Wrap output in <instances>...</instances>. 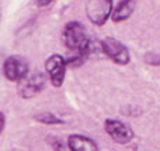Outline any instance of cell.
<instances>
[{"label":"cell","mask_w":160,"mask_h":151,"mask_svg":"<svg viewBox=\"0 0 160 151\" xmlns=\"http://www.w3.org/2000/svg\"><path fill=\"white\" fill-rule=\"evenodd\" d=\"M47 78L48 75H45L44 72H32L28 73L22 81H20L17 84V93L21 96L22 99H31L34 96H37L38 93H41L47 86Z\"/></svg>","instance_id":"cell-1"},{"label":"cell","mask_w":160,"mask_h":151,"mask_svg":"<svg viewBox=\"0 0 160 151\" xmlns=\"http://www.w3.org/2000/svg\"><path fill=\"white\" fill-rule=\"evenodd\" d=\"M68 65H69L68 59L59 54H52L45 61V71H47L48 79L53 88H61L63 85Z\"/></svg>","instance_id":"cell-2"},{"label":"cell","mask_w":160,"mask_h":151,"mask_svg":"<svg viewBox=\"0 0 160 151\" xmlns=\"http://www.w3.org/2000/svg\"><path fill=\"white\" fill-rule=\"evenodd\" d=\"M87 40H88L87 33H86V28L82 23L69 21L65 25L63 42H65V47L70 52H78V51H80Z\"/></svg>","instance_id":"cell-3"},{"label":"cell","mask_w":160,"mask_h":151,"mask_svg":"<svg viewBox=\"0 0 160 151\" xmlns=\"http://www.w3.org/2000/svg\"><path fill=\"white\" fill-rule=\"evenodd\" d=\"M114 11V0H88L86 14L94 25H104Z\"/></svg>","instance_id":"cell-4"},{"label":"cell","mask_w":160,"mask_h":151,"mask_svg":"<svg viewBox=\"0 0 160 151\" xmlns=\"http://www.w3.org/2000/svg\"><path fill=\"white\" fill-rule=\"evenodd\" d=\"M28 73H30V67H28L27 59H24L22 57L10 55L3 62V75L7 81L18 84Z\"/></svg>","instance_id":"cell-5"},{"label":"cell","mask_w":160,"mask_h":151,"mask_svg":"<svg viewBox=\"0 0 160 151\" xmlns=\"http://www.w3.org/2000/svg\"><path fill=\"white\" fill-rule=\"evenodd\" d=\"M101 47L102 54L115 62L117 65H128L131 61V55L128 48L122 44L119 40L112 38V37H107V38L101 40Z\"/></svg>","instance_id":"cell-6"},{"label":"cell","mask_w":160,"mask_h":151,"mask_svg":"<svg viewBox=\"0 0 160 151\" xmlns=\"http://www.w3.org/2000/svg\"><path fill=\"white\" fill-rule=\"evenodd\" d=\"M104 130L118 144H128L135 137L133 130L127 123H124L121 120H117V119H105Z\"/></svg>","instance_id":"cell-7"},{"label":"cell","mask_w":160,"mask_h":151,"mask_svg":"<svg viewBox=\"0 0 160 151\" xmlns=\"http://www.w3.org/2000/svg\"><path fill=\"white\" fill-rule=\"evenodd\" d=\"M68 148L70 151H100L93 138L83 134H70L68 137Z\"/></svg>","instance_id":"cell-8"},{"label":"cell","mask_w":160,"mask_h":151,"mask_svg":"<svg viewBox=\"0 0 160 151\" xmlns=\"http://www.w3.org/2000/svg\"><path fill=\"white\" fill-rule=\"evenodd\" d=\"M135 6H136L135 0H121L114 7V11L111 14V20L114 23H121L128 20L135 11Z\"/></svg>","instance_id":"cell-9"},{"label":"cell","mask_w":160,"mask_h":151,"mask_svg":"<svg viewBox=\"0 0 160 151\" xmlns=\"http://www.w3.org/2000/svg\"><path fill=\"white\" fill-rule=\"evenodd\" d=\"M34 119H35V121H38V123L49 124V126H55V124H65V123H66L63 119L58 117L56 115H53V113H51V112H41V113H38V115L34 116Z\"/></svg>","instance_id":"cell-10"},{"label":"cell","mask_w":160,"mask_h":151,"mask_svg":"<svg viewBox=\"0 0 160 151\" xmlns=\"http://www.w3.org/2000/svg\"><path fill=\"white\" fill-rule=\"evenodd\" d=\"M145 59H146L148 64L153 65V67H156V65H160V58H159V57H156L155 54H148V55L145 57Z\"/></svg>","instance_id":"cell-11"},{"label":"cell","mask_w":160,"mask_h":151,"mask_svg":"<svg viewBox=\"0 0 160 151\" xmlns=\"http://www.w3.org/2000/svg\"><path fill=\"white\" fill-rule=\"evenodd\" d=\"M37 2V6L38 7H47V6H49L51 3L53 2V0H35Z\"/></svg>","instance_id":"cell-12"},{"label":"cell","mask_w":160,"mask_h":151,"mask_svg":"<svg viewBox=\"0 0 160 151\" xmlns=\"http://www.w3.org/2000/svg\"><path fill=\"white\" fill-rule=\"evenodd\" d=\"M0 121H2V127H0V132H4V126H6V116L4 113H0Z\"/></svg>","instance_id":"cell-13"}]
</instances>
